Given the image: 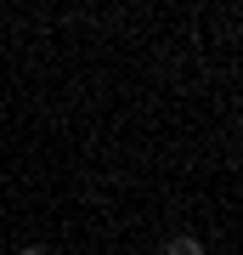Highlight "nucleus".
<instances>
[{
    "mask_svg": "<svg viewBox=\"0 0 243 255\" xmlns=\"http://www.w3.org/2000/svg\"><path fill=\"white\" fill-rule=\"evenodd\" d=\"M17 255H51V250H45V244H23Z\"/></svg>",
    "mask_w": 243,
    "mask_h": 255,
    "instance_id": "f03ea898",
    "label": "nucleus"
},
{
    "mask_svg": "<svg viewBox=\"0 0 243 255\" xmlns=\"http://www.w3.org/2000/svg\"><path fill=\"white\" fill-rule=\"evenodd\" d=\"M159 255H204V244H198L192 233H175V238H164V250H159Z\"/></svg>",
    "mask_w": 243,
    "mask_h": 255,
    "instance_id": "f257e3e1",
    "label": "nucleus"
}]
</instances>
